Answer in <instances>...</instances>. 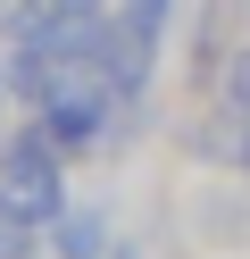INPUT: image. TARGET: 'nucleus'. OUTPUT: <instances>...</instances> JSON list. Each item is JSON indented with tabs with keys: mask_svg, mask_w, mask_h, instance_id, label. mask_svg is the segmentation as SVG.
Listing matches in <instances>:
<instances>
[{
	"mask_svg": "<svg viewBox=\"0 0 250 259\" xmlns=\"http://www.w3.org/2000/svg\"><path fill=\"white\" fill-rule=\"evenodd\" d=\"M42 9H109V0H42Z\"/></svg>",
	"mask_w": 250,
	"mask_h": 259,
	"instance_id": "nucleus-7",
	"label": "nucleus"
},
{
	"mask_svg": "<svg viewBox=\"0 0 250 259\" xmlns=\"http://www.w3.org/2000/svg\"><path fill=\"white\" fill-rule=\"evenodd\" d=\"M117 259H133V251H117Z\"/></svg>",
	"mask_w": 250,
	"mask_h": 259,
	"instance_id": "nucleus-9",
	"label": "nucleus"
},
{
	"mask_svg": "<svg viewBox=\"0 0 250 259\" xmlns=\"http://www.w3.org/2000/svg\"><path fill=\"white\" fill-rule=\"evenodd\" d=\"M0 192H9L25 218H59L67 192H59V142L50 134H17L9 151H0Z\"/></svg>",
	"mask_w": 250,
	"mask_h": 259,
	"instance_id": "nucleus-1",
	"label": "nucleus"
},
{
	"mask_svg": "<svg viewBox=\"0 0 250 259\" xmlns=\"http://www.w3.org/2000/svg\"><path fill=\"white\" fill-rule=\"evenodd\" d=\"M25 226H33V218L9 201V192H0V259H25V251H33V242H25Z\"/></svg>",
	"mask_w": 250,
	"mask_h": 259,
	"instance_id": "nucleus-4",
	"label": "nucleus"
},
{
	"mask_svg": "<svg viewBox=\"0 0 250 259\" xmlns=\"http://www.w3.org/2000/svg\"><path fill=\"white\" fill-rule=\"evenodd\" d=\"M167 9H175V0H117V17H133V25H150V34H159V25H167Z\"/></svg>",
	"mask_w": 250,
	"mask_h": 259,
	"instance_id": "nucleus-5",
	"label": "nucleus"
},
{
	"mask_svg": "<svg viewBox=\"0 0 250 259\" xmlns=\"http://www.w3.org/2000/svg\"><path fill=\"white\" fill-rule=\"evenodd\" d=\"M200 226H209V234H233V242H242V234H250V201H217V192H209V201H200Z\"/></svg>",
	"mask_w": 250,
	"mask_h": 259,
	"instance_id": "nucleus-3",
	"label": "nucleus"
},
{
	"mask_svg": "<svg viewBox=\"0 0 250 259\" xmlns=\"http://www.w3.org/2000/svg\"><path fill=\"white\" fill-rule=\"evenodd\" d=\"M225 109H250V51L225 67Z\"/></svg>",
	"mask_w": 250,
	"mask_h": 259,
	"instance_id": "nucleus-6",
	"label": "nucleus"
},
{
	"mask_svg": "<svg viewBox=\"0 0 250 259\" xmlns=\"http://www.w3.org/2000/svg\"><path fill=\"white\" fill-rule=\"evenodd\" d=\"M233 167H242V176H250V125H242V151H233Z\"/></svg>",
	"mask_w": 250,
	"mask_h": 259,
	"instance_id": "nucleus-8",
	"label": "nucleus"
},
{
	"mask_svg": "<svg viewBox=\"0 0 250 259\" xmlns=\"http://www.w3.org/2000/svg\"><path fill=\"white\" fill-rule=\"evenodd\" d=\"M50 234H59V259H100L109 251V218H100V209H59Z\"/></svg>",
	"mask_w": 250,
	"mask_h": 259,
	"instance_id": "nucleus-2",
	"label": "nucleus"
}]
</instances>
